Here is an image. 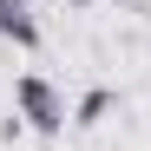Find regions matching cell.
I'll use <instances>...</instances> for the list:
<instances>
[{"instance_id": "cell-2", "label": "cell", "mask_w": 151, "mask_h": 151, "mask_svg": "<svg viewBox=\"0 0 151 151\" xmlns=\"http://www.w3.org/2000/svg\"><path fill=\"white\" fill-rule=\"evenodd\" d=\"M0 40H13L20 53H33V46H40V20H33L27 0H0Z\"/></svg>"}, {"instance_id": "cell-4", "label": "cell", "mask_w": 151, "mask_h": 151, "mask_svg": "<svg viewBox=\"0 0 151 151\" xmlns=\"http://www.w3.org/2000/svg\"><path fill=\"white\" fill-rule=\"evenodd\" d=\"M125 7H132V13H151V0H125Z\"/></svg>"}, {"instance_id": "cell-1", "label": "cell", "mask_w": 151, "mask_h": 151, "mask_svg": "<svg viewBox=\"0 0 151 151\" xmlns=\"http://www.w3.org/2000/svg\"><path fill=\"white\" fill-rule=\"evenodd\" d=\"M13 112H20V125L40 132V138H59L66 125H72L66 92H59L53 79H40V72H20V79H13Z\"/></svg>"}, {"instance_id": "cell-5", "label": "cell", "mask_w": 151, "mask_h": 151, "mask_svg": "<svg viewBox=\"0 0 151 151\" xmlns=\"http://www.w3.org/2000/svg\"><path fill=\"white\" fill-rule=\"evenodd\" d=\"M66 7H86V0H66Z\"/></svg>"}, {"instance_id": "cell-3", "label": "cell", "mask_w": 151, "mask_h": 151, "mask_svg": "<svg viewBox=\"0 0 151 151\" xmlns=\"http://www.w3.org/2000/svg\"><path fill=\"white\" fill-rule=\"evenodd\" d=\"M112 105H118V99L99 86V92H86L79 105H72V125H86V132H92V125H105V112H112Z\"/></svg>"}]
</instances>
